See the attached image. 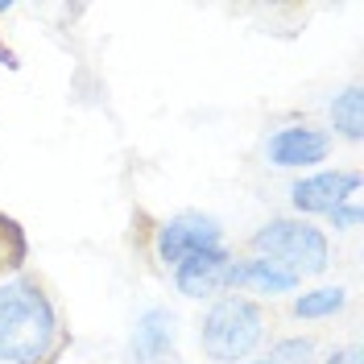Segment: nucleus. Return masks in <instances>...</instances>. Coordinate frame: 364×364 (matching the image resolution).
Here are the masks:
<instances>
[{
  "label": "nucleus",
  "mask_w": 364,
  "mask_h": 364,
  "mask_svg": "<svg viewBox=\"0 0 364 364\" xmlns=\"http://www.w3.org/2000/svg\"><path fill=\"white\" fill-rule=\"evenodd\" d=\"M273 315L265 302L245 294H224L199 315V356L203 364H245L269 343Z\"/></svg>",
  "instance_id": "f03ea898"
},
{
  "label": "nucleus",
  "mask_w": 364,
  "mask_h": 364,
  "mask_svg": "<svg viewBox=\"0 0 364 364\" xmlns=\"http://www.w3.org/2000/svg\"><path fill=\"white\" fill-rule=\"evenodd\" d=\"M245 364H269V360H265V356H257V360H245Z\"/></svg>",
  "instance_id": "6ab92c4d"
},
{
  "label": "nucleus",
  "mask_w": 364,
  "mask_h": 364,
  "mask_svg": "<svg viewBox=\"0 0 364 364\" xmlns=\"http://www.w3.org/2000/svg\"><path fill=\"white\" fill-rule=\"evenodd\" d=\"M302 290L294 273H286L282 265H273L265 257H249V252H236L232 257V294L257 298V302H277V298H294Z\"/></svg>",
  "instance_id": "1a4fd4ad"
},
{
  "label": "nucleus",
  "mask_w": 364,
  "mask_h": 364,
  "mask_svg": "<svg viewBox=\"0 0 364 364\" xmlns=\"http://www.w3.org/2000/svg\"><path fill=\"white\" fill-rule=\"evenodd\" d=\"M245 252L282 265L298 282H315L336 265L327 228H318L315 220H298V215H269L261 228H252V236L245 240Z\"/></svg>",
  "instance_id": "7ed1b4c3"
},
{
  "label": "nucleus",
  "mask_w": 364,
  "mask_h": 364,
  "mask_svg": "<svg viewBox=\"0 0 364 364\" xmlns=\"http://www.w3.org/2000/svg\"><path fill=\"white\" fill-rule=\"evenodd\" d=\"M25 257H29V245H25L21 228L13 224L9 215H0V277L25 269Z\"/></svg>",
  "instance_id": "ddd939ff"
},
{
  "label": "nucleus",
  "mask_w": 364,
  "mask_h": 364,
  "mask_svg": "<svg viewBox=\"0 0 364 364\" xmlns=\"http://www.w3.org/2000/svg\"><path fill=\"white\" fill-rule=\"evenodd\" d=\"M318 364H348V360H343V348H331V352H327Z\"/></svg>",
  "instance_id": "f3484780"
},
{
  "label": "nucleus",
  "mask_w": 364,
  "mask_h": 364,
  "mask_svg": "<svg viewBox=\"0 0 364 364\" xmlns=\"http://www.w3.org/2000/svg\"><path fill=\"white\" fill-rule=\"evenodd\" d=\"M364 224V203L360 195H352V199H343L331 215H327V228L336 232V236H348V232H356V228Z\"/></svg>",
  "instance_id": "4468645a"
},
{
  "label": "nucleus",
  "mask_w": 364,
  "mask_h": 364,
  "mask_svg": "<svg viewBox=\"0 0 364 364\" xmlns=\"http://www.w3.org/2000/svg\"><path fill=\"white\" fill-rule=\"evenodd\" d=\"M348 311V290L343 286H311L290 298V315L302 323H327Z\"/></svg>",
  "instance_id": "9b49d317"
},
{
  "label": "nucleus",
  "mask_w": 364,
  "mask_h": 364,
  "mask_svg": "<svg viewBox=\"0 0 364 364\" xmlns=\"http://www.w3.org/2000/svg\"><path fill=\"white\" fill-rule=\"evenodd\" d=\"M360 170L356 166H323V170H311V174H298L286 191L290 199V215L298 220H327L343 199L360 195Z\"/></svg>",
  "instance_id": "423d86ee"
},
{
  "label": "nucleus",
  "mask_w": 364,
  "mask_h": 364,
  "mask_svg": "<svg viewBox=\"0 0 364 364\" xmlns=\"http://www.w3.org/2000/svg\"><path fill=\"white\" fill-rule=\"evenodd\" d=\"M336 154V141L323 124L311 120H294V124H277L269 129L265 145H261V158L269 170H286V174H311L323 170V161H331Z\"/></svg>",
  "instance_id": "39448f33"
},
{
  "label": "nucleus",
  "mask_w": 364,
  "mask_h": 364,
  "mask_svg": "<svg viewBox=\"0 0 364 364\" xmlns=\"http://www.w3.org/2000/svg\"><path fill=\"white\" fill-rule=\"evenodd\" d=\"M124 360L129 364H178V315L170 306H145L129 327L124 340Z\"/></svg>",
  "instance_id": "0eeeda50"
},
{
  "label": "nucleus",
  "mask_w": 364,
  "mask_h": 364,
  "mask_svg": "<svg viewBox=\"0 0 364 364\" xmlns=\"http://www.w3.org/2000/svg\"><path fill=\"white\" fill-rule=\"evenodd\" d=\"M13 9H17L13 0H0V17H4V13H13Z\"/></svg>",
  "instance_id": "a211bd4d"
},
{
  "label": "nucleus",
  "mask_w": 364,
  "mask_h": 364,
  "mask_svg": "<svg viewBox=\"0 0 364 364\" xmlns=\"http://www.w3.org/2000/svg\"><path fill=\"white\" fill-rule=\"evenodd\" d=\"M265 360L269 364H318L323 360V352H318V340L315 336H282V340L269 343V352H265Z\"/></svg>",
  "instance_id": "f8f14e48"
},
{
  "label": "nucleus",
  "mask_w": 364,
  "mask_h": 364,
  "mask_svg": "<svg viewBox=\"0 0 364 364\" xmlns=\"http://www.w3.org/2000/svg\"><path fill=\"white\" fill-rule=\"evenodd\" d=\"M228 236H224V224L207 211H178V215H166L158 220L154 236H149V252L161 269H178L186 257L195 252H211V249H224Z\"/></svg>",
  "instance_id": "20e7f679"
},
{
  "label": "nucleus",
  "mask_w": 364,
  "mask_h": 364,
  "mask_svg": "<svg viewBox=\"0 0 364 364\" xmlns=\"http://www.w3.org/2000/svg\"><path fill=\"white\" fill-rule=\"evenodd\" d=\"M70 331L38 273L17 269L0 277V364H58Z\"/></svg>",
  "instance_id": "f257e3e1"
},
{
  "label": "nucleus",
  "mask_w": 364,
  "mask_h": 364,
  "mask_svg": "<svg viewBox=\"0 0 364 364\" xmlns=\"http://www.w3.org/2000/svg\"><path fill=\"white\" fill-rule=\"evenodd\" d=\"M232 257L236 252L228 245L211 252H195V257L182 261L178 269H170V282L191 302H215V298L232 294Z\"/></svg>",
  "instance_id": "6e6552de"
},
{
  "label": "nucleus",
  "mask_w": 364,
  "mask_h": 364,
  "mask_svg": "<svg viewBox=\"0 0 364 364\" xmlns=\"http://www.w3.org/2000/svg\"><path fill=\"white\" fill-rule=\"evenodd\" d=\"M327 133H331V141H348V145H360L364 141V87L360 83H348L343 91L331 95V104H327Z\"/></svg>",
  "instance_id": "9d476101"
},
{
  "label": "nucleus",
  "mask_w": 364,
  "mask_h": 364,
  "mask_svg": "<svg viewBox=\"0 0 364 364\" xmlns=\"http://www.w3.org/2000/svg\"><path fill=\"white\" fill-rule=\"evenodd\" d=\"M343 360H348V364H364V360H360V343H356V340L343 348Z\"/></svg>",
  "instance_id": "dca6fc26"
},
{
  "label": "nucleus",
  "mask_w": 364,
  "mask_h": 364,
  "mask_svg": "<svg viewBox=\"0 0 364 364\" xmlns=\"http://www.w3.org/2000/svg\"><path fill=\"white\" fill-rule=\"evenodd\" d=\"M0 67H9V70H17L21 63H17V54L9 50V46H0Z\"/></svg>",
  "instance_id": "2eb2a0df"
}]
</instances>
